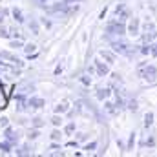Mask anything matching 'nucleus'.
<instances>
[{"instance_id": "obj_1", "label": "nucleus", "mask_w": 157, "mask_h": 157, "mask_svg": "<svg viewBox=\"0 0 157 157\" xmlns=\"http://www.w3.org/2000/svg\"><path fill=\"white\" fill-rule=\"evenodd\" d=\"M126 33V24L124 20L121 18H115V20H110L106 24V37L112 39V37H122Z\"/></svg>"}, {"instance_id": "obj_2", "label": "nucleus", "mask_w": 157, "mask_h": 157, "mask_svg": "<svg viewBox=\"0 0 157 157\" xmlns=\"http://www.w3.org/2000/svg\"><path fill=\"white\" fill-rule=\"evenodd\" d=\"M110 40V46H112V49L119 53V55H124V57H132L133 53H135V49L128 44V42H124V40L117 37V39H108Z\"/></svg>"}, {"instance_id": "obj_3", "label": "nucleus", "mask_w": 157, "mask_h": 157, "mask_svg": "<svg viewBox=\"0 0 157 157\" xmlns=\"http://www.w3.org/2000/svg\"><path fill=\"white\" fill-rule=\"evenodd\" d=\"M137 70H139V75L143 80H146V82H154L157 78V66L154 64H148V62H141L139 66H137Z\"/></svg>"}, {"instance_id": "obj_4", "label": "nucleus", "mask_w": 157, "mask_h": 157, "mask_svg": "<svg viewBox=\"0 0 157 157\" xmlns=\"http://www.w3.org/2000/svg\"><path fill=\"white\" fill-rule=\"evenodd\" d=\"M126 31H128L132 37H137V35H141V20L133 17V18L128 22V26H126Z\"/></svg>"}, {"instance_id": "obj_5", "label": "nucleus", "mask_w": 157, "mask_h": 157, "mask_svg": "<svg viewBox=\"0 0 157 157\" xmlns=\"http://www.w3.org/2000/svg\"><path fill=\"white\" fill-rule=\"evenodd\" d=\"M0 60H9V62H13L17 68H22L24 66V62L22 60H18L13 53H9V51H0Z\"/></svg>"}, {"instance_id": "obj_6", "label": "nucleus", "mask_w": 157, "mask_h": 157, "mask_svg": "<svg viewBox=\"0 0 157 157\" xmlns=\"http://www.w3.org/2000/svg\"><path fill=\"white\" fill-rule=\"evenodd\" d=\"M144 40L146 42H150V40L155 37V26H154V22H144Z\"/></svg>"}, {"instance_id": "obj_7", "label": "nucleus", "mask_w": 157, "mask_h": 157, "mask_svg": "<svg viewBox=\"0 0 157 157\" xmlns=\"http://www.w3.org/2000/svg\"><path fill=\"white\" fill-rule=\"evenodd\" d=\"M95 70H97V75H99V77H106V75L110 73L108 64H104V62H101V60H95Z\"/></svg>"}, {"instance_id": "obj_8", "label": "nucleus", "mask_w": 157, "mask_h": 157, "mask_svg": "<svg viewBox=\"0 0 157 157\" xmlns=\"http://www.w3.org/2000/svg\"><path fill=\"white\" fill-rule=\"evenodd\" d=\"M13 90H15V91H20L22 95H26V93H29V91H33V90H35V86H33V84H29V82H22V84H18V86H15Z\"/></svg>"}, {"instance_id": "obj_9", "label": "nucleus", "mask_w": 157, "mask_h": 157, "mask_svg": "<svg viewBox=\"0 0 157 157\" xmlns=\"http://www.w3.org/2000/svg\"><path fill=\"white\" fill-rule=\"evenodd\" d=\"M108 64H115V51H110V49H102L101 53H99Z\"/></svg>"}, {"instance_id": "obj_10", "label": "nucleus", "mask_w": 157, "mask_h": 157, "mask_svg": "<svg viewBox=\"0 0 157 157\" xmlns=\"http://www.w3.org/2000/svg\"><path fill=\"white\" fill-rule=\"evenodd\" d=\"M110 95H112V91H110L108 88H97L95 97H97L99 101H108V99H110Z\"/></svg>"}, {"instance_id": "obj_11", "label": "nucleus", "mask_w": 157, "mask_h": 157, "mask_svg": "<svg viewBox=\"0 0 157 157\" xmlns=\"http://www.w3.org/2000/svg\"><path fill=\"white\" fill-rule=\"evenodd\" d=\"M115 17H117V18H121V20L128 18V11H126L124 4H119L117 7H115Z\"/></svg>"}, {"instance_id": "obj_12", "label": "nucleus", "mask_w": 157, "mask_h": 157, "mask_svg": "<svg viewBox=\"0 0 157 157\" xmlns=\"http://www.w3.org/2000/svg\"><path fill=\"white\" fill-rule=\"evenodd\" d=\"M4 135H6V139L11 143V144H15V143H18V135H15V132L11 130V128H6V132H4Z\"/></svg>"}, {"instance_id": "obj_13", "label": "nucleus", "mask_w": 157, "mask_h": 157, "mask_svg": "<svg viewBox=\"0 0 157 157\" xmlns=\"http://www.w3.org/2000/svg\"><path fill=\"white\" fill-rule=\"evenodd\" d=\"M28 102H29L31 108H42L44 106V99H40V97H29Z\"/></svg>"}, {"instance_id": "obj_14", "label": "nucleus", "mask_w": 157, "mask_h": 157, "mask_svg": "<svg viewBox=\"0 0 157 157\" xmlns=\"http://www.w3.org/2000/svg\"><path fill=\"white\" fill-rule=\"evenodd\" d=\"M104 110H106V112H108L110 115H117V113H119L117 104H112V102H108V101L104 102Z\"/></svg>"}, {"instance_id": "obj_15", "label": "nucleus", "mask_w": 157, "mask_h": 157, "mask_svg": "<svg viewBox=\"0 0 157 157\" xmlns=\"http://www.w3.org/2000/svg\"><path fill=\"white\" fill-rule=\"evenodd\" d=\"M152 124H154V112H148V113L144 115V122H143V126H144V128L148 130V128H150Z\"/></svg>"}, {"instance_id": "obj_16", "label": "nucleus", "mask_w": 157, "mask_h": 157, "mask_svg": "<svg viewBox=\"0 0 157 157\" xmlns=\"http://www.w3.org/2000/svg\"><path fill=\"white\" fill-rule=\"evenodd\" d=\"M68 102L66 101H62V102H59L57 106H55V113H64V112H68Z\"/></svg>"}, {"instance_id": "obj_17", "label": "nucleus", "mask_w": 157, "mask_h": 157, "mask_svg": "<svg viewBox=\"0 0 157 157\" xmlns=\"http://www.w3.org/2000/svg\"><path fill=\"white\" fill-rule=\"evenodd\" d=\"M11 13H13V17H15V20H17L18 24H22V22H24V15H22V11H20L18 7H15V9H13Z\"/></svg>"}, {"instance_id": "obj_18", "label": "nucleus", "mask_w": 157, "mask_h": 157, "mask_svg": "<svg viewBox=\"0 0 157 157\" xmlns=\"http://www.w3.org/2000/svg\"><path fill=\"white\" fill-rule=\"evenodd\" d=\"M29 31H31L33 35H40V28H39V22H37V20H31V22H29Z\"/></svg>"}, {"instance_id": "obj_19", "label": "nucleus", "mask_w": 157, "mask_h": 157, "mask_svg": "<svg viewBox=\"0 0 157 157\" xmlns=\"http://www.w3.org/2000/svg\"><path fill=\"white\" fill-rule=\"evenodd\" d=\"M128 110H130V112H137V110H139V106H137V101H135V99H130V101H128Z\"/></svg>"}, {"instance_id": "obj_20", "label": "nucleus", "mask_w": 157, "mask_h": 157, "mask_svg": "<svg viewBox=\"0 0 157 157\" xmlns=\"http://www.w3.org/2000/svg\"><path fill=\"white\" fill-rule=\"evenodd\" d=\"M0 150H2L4 154H9V152H11V143H9V141H6V143H0Z\"/></svg>"}, {"instance_id": "obj_21", "label": "nucleus", "mask_w": 157, "mask_h": 157, "mask_svg": "<svg viewBox=\"0 0 157 157\" xmlns=\"http://www.w3.org/2000/svg\"><path fill=\"white\" fill-rule=\"evenodd\" d=\"M29 154H31L29 146H22L20 150H17V155H29Z\"/></svg>"}, {"instance_id": "obj_22", "label": "nucleus", "mask_w": 157, "mask_h": 157, "mask_svg": "<svg viewBox=\"0 0 157 157\" xmlns=\"http://www.w3.org/2000/svg\"><path fill=\"white\" fill-rule=\"evenodd\" d=\"M51 124H53V126H60V124H62V117H59V113H55V115L51 117Z\"/></svg>"}, {"instance_id": "obj_23", "label": "nucleus", "mask_w": 157, "mask_h": 157, "mask_svg": "<svg viewBox=\"0 0 157 157\" xmlns=\"http://www.w3.org/2000/svg\"><path fill=\"white\" fill-rule=\"evenodd\" d=\"M35 49H37V46H35V44H26V46H24V51H26L28 55H31Z\"/></svg>"}, {"instance_id": "obj_24", "label": "nucleus", "mask_w": 157, "mask_h": 157, "mask_svg": "<svg viewBox=\"0 0 157 157\" xmlns=\"http://www.w3.org/2000/svg\"><path fill=\"white\" fill-rule=\"evenodd\" d=\"M75 128H77V126H75V122H70V124H66L64 132H66V133L70 135V133H73V132H75Z\"/></svg>"}, {"instance_id": "obj_25", "label": "nucleus", "mask_w": 157, "mask_h": 157, "mask_svg": "<svg viewBox=\"0 0 157 157\" xmlns=\"http://www.w3.org/2000/svg\"><path fill=\"white\" fill-rule=\"evenodd\" d=\"M135 135H137L135 132H132V133H130V141H128V150H132V148H133V144H135Z\"/></svg>"}, {"instance_id": "obj_26", "label": "nucleus", "mask_w": 157, "mask_h": 157, "mask_svg": "<svg viewBox=\"0 0 157 157\" xmlns=\"http://www.w3.org/2000/svg\"><path fill=\"white\" fill-rule=\"evenodd\" d=\"M139 51H141L143 55H148V53L152 51V46H150V44H144V46H141V49H139Z\"/></svg>"}, {"instance_id": "obj_27", "label": "nucleus", "mask_w": 157, "mask_h": 157, "mask_svg": "<svg viewBox=\"0 0 157 157\" xmlns=\"http://www.w3.org/2000/svg\"><path fill=\"white\" fill-rule=\"evenodd\" d=\"M95 148H97V143H95V141H91V143H88V144L84 146V150H86V152H93Z\"/></svg>"}, {"instance_id": "obj_28", "label": "nucleus", "mask_w": 157, "mask_h": 157, "mask_svg": "<svg viewBox=\"0 0 157 157\" xmlns=\"http://www.w3.org/2000/svg\"><path fill=\"white\" fill-rule=\"evenodd\" d=\"M40 135V132H39V128H37V130H31V132H29V135H28V137H29V139H31V141H35V139H37V137H39Z\"/></svg>"}, {"instance_id": "obj_29", "label": "nucleus", "mask_w": 157, "mask_h": 157, "mask_svg": "<svg viewBox=\"0 0 157 157\" xmlns=\"http://www.w3.org/2000/svg\"><path fill=\"white\" fill-rule=\"evenodd\" d=\"M80 82H82L84 86H91V78L88 77V75H82V77H80Z\"/></svg>"}, {"instance_id": "obj_30", "label": "nucleus", "mask_w": 157, "mask_h": 157, "mask_svg": "<svg viewBox=\"0 0 157 157\" xmlns=\"http://www.w3.org/2000/svg\"><path fill=\"white\" fill-rule=\"evenodd\" d=\"M9 46H11V48H24V42H22V40H11Z\"/></svg>"}, {"instance_id": "obj_31", "label": "nucleus", "mask_w": 157, "mask_h": 157, "mask_svg": "<svg viewBox=\"0 0 157 157\" xmlns=\"http://www.w3.org/2000/svg\"><path fill=\"white\" fill-rule=\"evenodd\" d=\"M51 139H53V141H60V139H62V133H60L59 130H55V132L51 133Z\"/></svg>"}, {"instance_id": "obj_32", "label": "nucleus", "mask_w": 157, "mask_h": 157, "mask_svg": "<svg viewBox=\"0 0 157 157\" xmlns=\"http://www.w3.org/2000/svg\"><path fill=\"white\" fill-rule=\"evenodd\" d=\"M141 144H148V146H154V144H155V137H154V135H150V137H148L144 143H141Z\"/></svg>"}, {"instance_id": "obj_33", "label": "nucleus", "mask_w": 157, "mask_h": 157, "mask_svg": "<svg viewBox=\"0 0 157 157\" xmlns=\"http://www.w3.org/2000/svg\"><path fill=\"white\" fill-rule=\"evenodd\" d=\"M31 122H33V126H35V128H40V126L44 124V121H42L40 117H35L33 121H31Z\"/></svg>"}, {"instance_id": "obj_34", "label": "nucleus", "mask_w": 157, "mask_h": 157, "mask_svg": "<svg viewBox=\"0 0 157 157\" xmlns=\"http://www.w3.org/2000/svg\"><path fill=\"white\" fill-rule=\"evenodd\" d=\"M0 37H2V39H11V37H9V31H6L2 26H0Z\"/></svg>"}, {"instance_id": "obj_35", "label": "nucleus", "mask_w": 157, "mask_h": 157, "mask_svg": "<svg viewBox=\"0 0 157 157\" xmlns=\"http://www.w3.org/2000/svg\"><path fill=\"white\" fill-rule=\"evenodd\" d=\"M150 55L157 57V42H155V44H152V51H150Z\"/></svg>"}, {"instance_id": "obj_36", "label": "nucleus", "mask_w": 157, "mask_h": 157, "mask_svg": "<svg viewBox=\"0 0 157 157\" xmlns=\"http://www.w3.org/2000/svg\"><path fill=\"white\" fill-rule=\"evenodd\" d=\"M88 139V133H78L77 135V141H86Z\"/></svg>"}, {"instance_id": "obj_37", "label": "nucleus", "mask_w": 157, "mask_h": 157, "mask_svg": "<svg viewBox=\"0 0 157 157\" xmlns=\"http://www.w3.org/2000/svg\"><path fill=\"white\" fill-rule=\"evenodd\" d=\"M7 122H9V119H7V117H2V119H0V126H7Z\"/></svg>"}, {"instance_id": "obj_38", "label": "nucleus", "mask_w": 157, "mask_h": 157, "mask_svg": "<svg viewBox=\"0 0 157 157\" xmlns=\"http://www.w3.org/2000/svg\"><path fill=\"white\" fill-rule=\"evenodd\" d=\"M42 24H44L46 28H51V22H49V20H46V18H42Z\"/></svg>"}, {"instance_id": "obj_39", "label": "nucleus", "mask_w": 157, "mask_h": 157, "mask_svg": "<svg viewBox=\"0 0 157 157\" xmlns=\"http://www.w3.org/2000/svg\"><path fill=\"white\" fill-rule=\"evenodd\" d=\"M60 71H62V64H59V66H57V68H55V75H59V73H60Z\"/></svg>"}, {"instance_id": "obj_40", "label": "nucleus", "mask_w": 157, "mask_h": 157, "mask_svg": "<svg viewBox=\"0 0 157 157\" xmlns=\"http://www.w3.org/2000/svg\"><path fill=\"white\" fill-rule=\"evenodd\" d=\"M2 15H4V17H7V15H9V9H7V7H4V9H2Z\"/></svg>"}, {"instance_id": "obj_41", "label": "nucleus", "mask_w": 157, "mask_h": 157, "mask_svg": "<svg viewBox=\"0 0 157 157\" xmlns=\"http://www.w3.org/2000/svg\"><path fill=\"white\" fill-rule=\"evenodd\" d=\"M78 144V141H70V143H68V146H77Z\"/></svg>"}, {"instance_id": "obj_42", "label": "nucleus", "mask_w": 157, "mask_h": 157, "mask_svg": "<svg viewBox=\"0 0 157 157\" xmlns=\"http://www.w3.org/2000/svg\"><path fill=\"white\" fill-rule=\"evenodd\" d=\"M104 17H106V7H104V9L101 11V18H102V20H104Z\"/></svg>"}, {"instance_id": "obj_43", "label": "nucleus", "mask_w": 157, "mask_h": 157, "mask_svg": "<svg viewBox=\"0 0 157 157\" xmlns=\"http://www.w3.org/2000/svg\"><path fill=\"white\" fill-rule=\"evenodd\" d=\"M4 22V15H2V11H0V24Z\"/></svg>"}]
</instances>
